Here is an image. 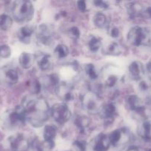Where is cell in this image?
Returning a JSON list of instances; mask_svg holds the SVG:
<instances>
[{
  "label": "cell",
  "mask_w": 151,
  "mask_h": 151,
  "mask_svg": "<svg viewBox=\"0 0 151 151\" xmlns=\"http://www.w3.org/2000/svg\"><path fill=\"white\" fill-rule=\"evenodd\" d=\"M21 106L26 114L27 122L33 128L42 127L50 116V108L43 97H25Z\"/></svg>",
  "instance_id": "6da1fadb"
},
{
  "label": "cell",
  "mask_w": 151,
  "mask_h": 151,
  "mask_svg": "<svg viewBox=\"0 0 151 151\" xmlns=\"http://www.w3.org/2000/svg\"><path fill=\"white\" fill-rule=\"evenodd\" d=\"M26 122V114L21 105L7 110L1 116V126L7 131H14L25 125Z\"/></svg>",
  "instance_id": "7a4b0ae2"
},
{
  "label": "cell",
  "mask_w": 151,
  "mask_h": 151,
  "mask_svg": "<svg viewBox=\"0 0 151 151\" xmlns=\"http://www.w3.org/2000/svg\"><path fill=\"white\" fill-rule=\"evenodd\" d=\"M10 10L13 19L19 23H28L32 20L34 16V7L32 2L26 0L12 2Z\"/></svg>",
  "instance_id": "3957f363"
},
{
  "label": "cell",
  "mask_w": 151,
  "mask_h": 151,
  "mask_svg": "<svg viewBox=\"0 0 151 151\" xmlns=\"http://www.w3.org/2000/svg\"><path fill=\"white\" fill-rule=\"evenodd\" d=\"M80 102L83 109L89 114H99L102 108V97L99 93L93 89H87L80 96Z\"/></svg>",
  "instance_id": "277c9868"
},
{
  "label": "cell",
  "mask_w": 151,
  "mask_h": 151,
  "mask_svg": "<svg viewBox=\"0 0 151 151\" xmlns=\"http://www.w3.org/2000/svg\"><path fill=\"white\" fill-rule=\"evenodd\" d=\"M127 39V41L134 47L147 45L150 43V33L147 28L135 26L128 31Z\"/></svg>",
  "instance_id": "5b68a950"
},
{
  "label": "cell",
  "mask_w": 151,
  "mask_h": 151,
  "mask_svg": "<svg viewBox=\"0 0 151 151\" xmlns=\"http://www.w3.org/2000/svg\"><path fill=\"white\" fill-rule=\"evenodd\" d=\"M50 115L53 120L59 125H64L72 116L69 106L65 103H59L53 105L50 109Z\"/></svg>",
  "instance_id": "8992f818"
},
{
  "label": "cell",
  "mask_w": 151,
  "mask_h": 151,
  "mask_svg": "<svg viewBox=\"0 0 151 151\" xmlns=\"http://www.w3.org/2000/svg\"><path fill=\"white\" fill-rule=\"evenodd\" d=\"M7 143L12 151H27L29 150L30 140L23 134L18 133L10 136Z\"/></svg>",
  "instance_id": "52a82bcc"
},
{
  "label": "cell",
  "mask_w": 151,
  "mask_h": 151,
  "mask_svg": "<svg viewBox=\"0 0 151 151\" xmlns=\"http://www.w3.org/2000/svg\"><path fill=\"white\" fill-rule=\"evenodd\" d=\"M36 38L38 42L44 47H51L54 43V33L48 25L41 24L36 30Z\"/></svg>",
  "instance_id": "ba28073f"
},
{
  "label": "cell",
  "mask_w": 151,
  "mask_h": 151,
  "mask_svg": "<svg viewBox=\"0 0 151 151\" xmlns=\"http://www.w3.org/2000/svg\"><path fill=\"white\" fill-rule=\"evenodd\" d=\"M54 92L62 103H68L74 99L73 86L70 83L62 82L55 89Z\"/></svg>",
  "instance_id": "9c48e42d"
},
{
  "label": "cell",
  "mask_w": 151,
  "mask_h": 151,
  "mask_svg": "<svg viewBox=\"0 0 151 151\" xmlns=\"http://www.w3.org/2000/svg\"><path fill=\"white\" fill-rule=\"evenodd\" d=\"M19 79V72L11 66H4L0 69V81L7 86L17 83Z\"/></svg>",
  "instance_id": "30bf717a"
},
{
  "label": "cell",
  "mask_w": 151,
  "mask_h": 151,
  "mask_svg": "<svg viewBox=\"0 0 151 151\" xmlns=\"http://www.w3.org/2000/svg\"><path fill=\"white\" fill-rule=\"evenodd\" d=\"M118 114V109L114 103L110 102L103 105L99 112L100 117L104 120L105 125L113 123Z\"/></svg>",
  "instance_id": "8fae6325"
},
{
  "label": "cell",
  "mask_w": 151,
  "mask_h": 151,
  "mask_svg": "<svg viewBox=\"0 0 151 151\" xmlns=\"http://www.w3.org/2000/svg\"><path fill=\"white\" fill-rule=\"evenodd\" d=\"M110 145L113 147H117L130 140V135L128 130L125 128L113 130L108 135Z\"/></svg>",
  "instance_id": "7c38bea8"
},
{
  "label": "cell",
  "mask_w": 151,
  "mask_h": 151,
  "mask_svg": "<svg viewBox=\"0 0 151 151\" xmlns=\"http://www.w3.org/2000/svg\"><path fill=\"white\" fill-rule=\"evenodd\" d=\"M126 108L130 111L138 114H143L145 112V106L142 99L137 95L131 94L127 96L125 100Z\"/></svg>",
  "instance_id": "4fadbf2b"
},
{
  "label": "cell",
  "mask_w": 151,
  "mask_h": 151,
  "mask_svg": "<svg viewBox=\"0 0 151 151\" xmlns=\"http://www.w3.org/2000/svg\"><path fill=\"white\" fill-rule=\"evenodd\" d=\"M91 146L94 151H107L111 146L108 135L102 133L98 134L92 140Z\"/></svg>",
  "instance_id": "5bb4252c"
},
{
  "label": "cell",
  "mask_w": 151,
  "mask_h": 151,
  "mask_svg": "<svg viewBox=\"0 0 151 151\" xmlns=\"http://www.w3.org/2000/svg\"><path fill=\"white\" fill-rule=\"evenodd\" d=\"M36 62L37 63L38 68L41 71L51 70L53 69V63L52 61L51 56L48 54H46L44 52H39L38 54L35 55Z\"/></svg>",
  "instance_id": "9a60e30c"
},
{
  "label": "cell",
  "mask_w": 151,
  "mask_h": 151,
  "mask_svg": "<svg viewBox=\"0 0 151 151\" xmlns=\"http://www.w3.org/2000/svg\"><path fill=\"white\" fill-rule=\"evenodd\" d=\"M36 29L33 25L25 24L22 26L18 31L17 36L19 41L24 44H29L31 41L33 35L35 32Z\"/></svg>",
  "instance_id": "2e32d148"
},
{
  "label": "cell",
  "mask_w": 151,
  "mask_h": 151,
  "mask_svg": "<svg viewBox=\"0 0 151 151\" xmlns=\"http://www.w3.org/2000/svg\"><path fill=\"white\" fill-rule=\"evenodd\" d=\"M137 133L144 141L151 142V120L147 119L139 124Z\"/></svg>",
  "instance_id": "e0dca14e"
},
{
  "label": "cell",
  "mask_w": 151,
  "mask_h": 151,
  "mask_svg": "<svg viewBox=\"0 0 151 151\" xmlns=\"http://www.w3.org/2000/svg\"><path fill=\"white\" fill-rule=\"evenodd\" d=\"M128 72L130 78L134 81H139L142 79L144 75V67L142 63L135 60L133 61L128 66Z\"/></svg>",
  "instance_id": "ac0fdd59"
},
{
  "label": "cell",
  "mask_w": 151,
  "mask_h": 151,
  "mask_svg": "<svg viewBox=\"0 0 151 151\" xmlns=\"http://www.w3.org/2000/svg\"><path fill=\"white\" fill-rule=\"evenodd\" d=\"M126 10H127V15L130 19H136L143 15L144 7L139 2L133 1L127 4Z\"/></svg>",
  "instance_id": "d6986e66"
},
{
  "label": "cell",
  "mask_w": 151,
  "mask_h": 151,
  "mask_svg": "<svg viewBox=\"0 0 151 151\" xmlns=\"http://www.w3.org/2000/svg\"><path fill=\"white\" fill-rule=\"evenodd\" d=\"M36 62V57L35 55L32 53L24 52L21 53V55L19 57V63L22 69H29L33 66L34 63Z\"/></svg>",
  "instance_id": "ffe728a7"
},
{
  "label": "cell",
  "mask_w": 151,
  "mask_h": 151,
  "mask_svg": "<svg viewBox=\"0 0 151 151\" xmlns=\"http://www.w3.org/2000/svg\"><path fill=\"white\" fill-rule=\"evenodd\" d=\"M102 52L103 54L110 56H118L122 52L121 45L117 41H112L102 47Z\"/></svg>",
  "instance_id": "44dd1931"
},
{
  "label": "cell",
  "mask_w": 151,
  "mask_h": 151,
  "mask_svg": "<svg viewBox=\"0 0 151 151\" xmlns=\"http://www.w3.org/2000/svg\"><path fill=\"white\" fill-rule=\"evenodd\" d=\"M86 45L91 52H98L102 49V40L100 37L91 35L87 38Z\"/></svg>",
  "instance_id": "7402d4cb"
},
{
  "label": "cell",
  "mask_w": 151,
  "mask_h": 151,
  "mask_svg": "<svg viewBox=\"0 0 151 151\" xmlns=\"http://www.w3.org/2000/svg\"><path fill=\"white\" fill-rule=\"evenodd\" d=\"M58 129L54 125H46L43 130V140L47 142L55 143Z\"/></svg>",
  "instance_id": "603a6c76"
},
{
  "label": "cell",
  "mask_w": 151,
  "mask_h": 151,
  "mask_svg": "<svg viewBox=\"0 0 151 151\" xmlns=\"http://www.w3.org/2000/svg\"><path fill=\"white\" fill-rule=\"evenodd\" d=\"M93 22L96 27L99 29H105L110 27V22L106 15L102 12H97L93 17Z\"/></svg>",
  "instance_id": "cb8c5ba5"
},
{
  "label": "cell",
  "mask_w": 151,
  "mask_h": 151,
  "mask_svg": "<svg viewBox=\"0 0 151 151\" xmlns=\"http://www.w3.org/2000/svg\"><path fill=\"white\" fill-rule=\"evenodd\" d=\"M73 123L79 131H84L90 125V119L85 115L77 114L73 118Z\"/></svg>",
  "instance_id": "d4e9b609"
},
{
  "label": "cell",
  "mask_w": 151,
  "mask_h": 151,
  "mask_svg": "<svg viewBox=\"0 0 151 151\" xmlns=\"http://www.w3.org/2000/svg\"><path fill=\"white\" fill-rule=\"evenodd\" d=\"M61 83L59 75L56 73H51L44 78V85L47 89L55 91L56 87Z\"/></svg>",
  "instance_id": "484cf974"
},
{
  "label": "cell",
  "mask_w": 151,
  "mask_h": 151,
  "mask_svg": "<svg viewBox=\"0 0 151 151\" xmlns=\"http://www.w3.org/2000/svg\"><path fill=\"white\" fill-rule=\"evenodd\" d=\"M55 56L59 59H63L68 57V55L70 54V50L68 46L63 44H59L56 45L53 50Z\"/></svg>",
  "instance_id": "4316f807"
},
{
  "label": "cell",
  "mask_w": 151,
  "mask_h": 151,
  "mask_svg": "<svg viewBox=\"0 0 151 151\" xmlns=\"http://www.w3.org/2000/svg\"><path fill=\"white\" fill-rule=\"evenodd\" d=\"M84 72L89 79L96 81L99 76V72L93 63H87L84 66Z\"/></svg>",
  "instance_id": "83f0119b"
},
{
  "label": "cell",
  "mask_w": 151,
  "mask_h": 151,
  "mask_svg": "<svg viewBox=\"0 0 151 151\" xmlns=\"http://www.w3.org/2000/svg\"><path fill=\"white\" fill-rule=\"evenodd\" d=\"M13 25V19L9 15L3 13L0 15V29L8 30Z\"/></svg>",
  "instance_id": "f1b7e54d"
},
{
  "label": "cell",
  "mask_w": 151,
  "mask_h": 151,
  "mask_svg": "<svg viewBox=\"0 0 151 151\" xmlns=\"http://www.w3.org/2000/svg\"><path fill=\"white\" fill-rule=\"evenodd\" d=\"M118 81V75L110 74L105 80V86L108 88H113L116 86Z\"/></svg>",
  "instance_id": "f546056e"
},
{
  "label": "cell",
  "mask_w": 151,
  "mask_h": 151,
  "mask_svg": "<svg viewBox=\"0 0 151 151\" xmlns=\"http://www.w3.org/2000/svg\"><path fill=\"white\" fill-rule=\"evenodd\" d=\"M68 35L71 38V39L76 41L81 36V31H80L79 28L77 27L76 26L70 27L69 29H68Z\"/></svg>",
  "instance_id": "4dcf8cb0"
},
{
  "label": "cell",
  "mask_w": 151,
  "mask_h": 151,
  "mask_svg": "<svg viewBox=\"0 0 151 151\" xmlns=\"http://www.w3.org/2000/svg\"><path fill=\"white\" fill-rule=\"evenodd\" d=\"M41 84L38 80H33L30 83V91L33 95H37L41 92Z\"/></svg>",
  "instance_id": "1f68e13d"
},
{
  "label": "cell",
  "mask_w": 151,
  "mask_h": 151,
  "mask_svg": "<svg viewBox=\"0 0 151 151\" xmlns=\"http://www.w3.org/2000/svg\"><path fill=\"white\" fill-rule=\"evenodd\" d=\"M11 49L7 44L0 46V58H8L11 55Z\"/></svg>",
  "instance_id": "d6a6232c"
},
{
  "label": "cell",
  "mask_w": 151,
  "mask_h": 151,
  "mask_svg": "<svg viewBox=\"0 0 151 151\" xmlns=\"http://www.w3.org/2000/svg\"><path fill=\"white\" fill-rule=\"evenodd\" d=\"M73 146L77 151H86L87 142L82 139H76L73 143Z\"/></svg>",
  "instance_id": "836d02e7"
},
{
  "label": "cell",
  "mask_w": 151,
  "mask_h": 151,
  "mask_svg": "<svg viewBox=\"0 0 151 151\" xmlns=\"http://www.w3.org/2000/svg\"><path fill=\"white\" fill-rule=\"evenodd\" d=\"M108 32H109V35L111 38H117L119 37L120 34H121V32H120V29H118L117 27L115 26H112L109 27H108Z\"/></svg>",
  "instance_id": "e575fe53"
},
{
  "label": "cell",
  "mask_w": 151,
  "mask_h": 151,
  "mask_svg": "<svg viewBox=\"0 0 151 151\" xmlns=\"http://www.w3.org/2000/svg\"><path fill=\"white\" fill-rule=\"evenodd\" d=\"M93 4L96 6V7L102 9V10H106L109 7V4L107 1H102V0H96V1H93Z\"/></svg>",
  "instance_id": "d590c367"
},
{
  "label": "cell",
  "mask_w": 151,
  "mask_h": 151,
  "mask_svg": "<svg viewBox=\"0 0 151 151\" xmlns=\"http://www.w3.org/2000/svg\"><path fill=\"white\" fill-rule=\"evenodd\" d=\"M77 7L81 13H85L87 10V1H78L76 2Z\"/></svg>",
  "instance_id": "8d00e7d4"
},
{
  "label": "cell",
  "mask_w": 151,
  "mask_h": 151,
  "mask_svg": "<svg viewBox=\"0 0 151 151\" xmlns=\"http://www.w3.org/2000/svg\"><path fill=\"white\" fill-rule=\"evenodd\" d=\"M142 16L146 17L147 19H151V7H147V8H144Z\"/></svg>",
  "instance_id": "74e56055"
},
{
  "label": "cell",
  "mask_w": 151,
  "mask_h": 151,
  "mask_svg": "<svg viewBox=\"0 0 151 151\" xmlns=\"http://www.w3.org/2000/svg\"><path fill=\"white\" fill-rule=\"evenodd\" d=\"M124 151H146L145 150L140 148V147H137V146H129L128 147L125 149Z\"/></svg>",
  "instance_id": "f35d334b"
},
{
  "label": "cell",
  "mask_w": 151,
  "mask_h": 151,
  "mask_svg": "<svg viewBox=\"0 0 151 151\" xmlns=\"http://www.w3.org/2000/svg\"><path fill=\"white\" fill-rule=\"evenodd\" d=\"M139 88H140V89L142 90V91H145L147 90L148 86H147V85L146 83L142 81V82H141L140 84H139Z\"/></svg>",
  "instance_id": "ab89813d"
},
{
  "label": "cell",
  "mask_w": 151,
  "mask_h": 151,
  "mask_svg": "<svg viewBox=\"0 0 151 151\" xmlns=\"http://www.w3.org/2000/svg\"><path fill=\"white\" fill-rule=\"evenodd\" d=\"M147 72L148 78L151 81V61L149 62L147 65Z\"/></svg>",
  "instance_id": "60d3db41"
}]
</instances>
